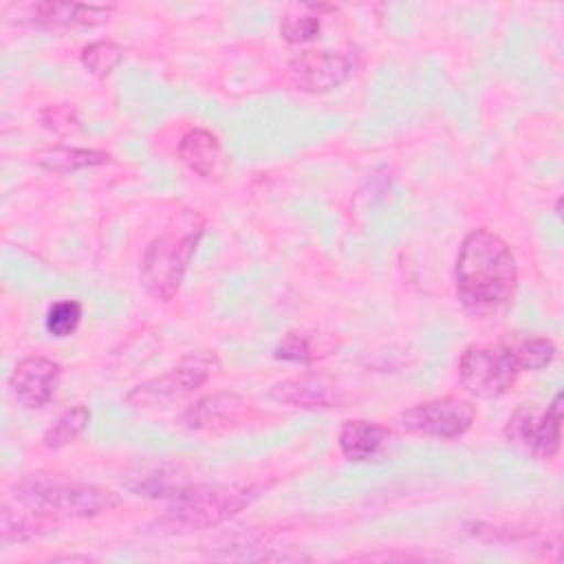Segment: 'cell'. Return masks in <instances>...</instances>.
<instances>
[{
	"instance_id": "obj_1",
	"label": "cell",
	"mask_w": 564,
	"mask_h": 564,
	"mask_svg": "<svg viewBox=\"0 0 564 564\" xmlns=\"http://www.w3.org/2000/svg\"><path fill=\"white\" fill-rule=\"evenodd\" d=\"M454 280L456 295L469 311L500 308L516 291V258L500 236L489 229H474L460 245Z\"/></svg>"
},
{
	"instance_id": "obj_2",
	"label": "cell",
	"mask_w": 564,
	"mask_h": 564,
	"mask_svg": "<svg viewBox=\"0 0 564 564\" xmlns=\"http://www.w3.org/2000/svg\"><path fill=\"white\" fill-rule=\"evenodd\" d=\"M203 234V214L198 209L183 207L167 218L163 231L145 247L139 267V282L152 300L170 302L176 295Z\"/></svg>"
},
{
	"instance_id": "obj_3",
	"label": "cell",
	"mask_w": 564,
	"mask_h": 564,
	"mask_svg": "<svg viewBox=\"0 0 564 564\" xmlns=\"http://www.w3.org/2000/svg\"><path fill=\"white\" fill-rule=\"evenodd\" d=\"M15 498L33 516L42 518H95L121 505L106 487L70 480L64 476L33 474L15 485Z\"/></svg>"
},
{
	"instance_id": "obj_4",
	"label": "cell",
	"mask_w": 564,
	"mask_h": 564,
	"mask_svg": "<svg viewBox=\"0 0 564 564\" xmlns=\"http://www.w3.org/2000/svg\"><path fill=\"white\" fill-rule=\"evenodd\" d=\"M267 489L262 482L185 485L172 496L159 524L167 531H198L227 522Z\"/></svg>"
},
{
	"instance_id": "obj_5",
	"label": "cell",
	"mask_w": 564,
	"mask_h": 564,
	"mask_svg": "<svg viewBox=\"0 0 564 564\" xmlns=\"http://www.w3.org/2000/svg\"><path fill=\"white\" fill-rule=\"evenodd\" d=\"M220 361L214 350H194L185 355L172 370L165 375L152 377L134 386L126 394V403L132 408H165L178 399L194 394L212 375H216Z\"/></svg>"
},
{
	"instance_id": "obj_6",
	"label": "cell",
	"mask_w": 564,
	"mask_h": 564,
	"mask_svg": "<svg viewBox=\"0 0 564 564\" xmlns=\"http://www.w3.org/2000/svg\"><path fill=\"white\" fill-rule=\"evenodd\" d=\"M518 364L511 346H469L458 359L460 386L478 399L505 394L518 379Z\"/></svg>"
},
{
	"instance_id": "obj_7",
	"label": "cell",
	"mask_w": 564,
	"mask_h": 564,
	"mask_svg": "<svg viewBox=\"0 0 564 564\" xmlns=\"http://www.w3.org/2000/svg\"><path fill=\"white\" fill-rule=\"evenodd\" d=\"M505 436L511 445L535 458H553L560 452L562 438V392H557L542 412L529 405L518 408L507 421Z\"/></svg>"
},
{
	"instance_id": "obj_8",
	"label": "cell",
	"mask_w": 564,
	"mask_h": 564,
	"mask_svg": "<svg viewBox=\"0 0 564 564\" xmlns=\"http://www.w3.org/2000/svg\"><path fill=\"white\" fill-rule=\"evenodd\" d=\"M359 68V55L352 48L330 51V48H311L295 55L289 66V82L297 90L324 93L348 82Z\"/></svg>"
},
{
	"instance_id": "obj_9",
	"label": "cell",
	"mask_w": 564,
	"mask_h": 564,
	"mask_svg": "<svg viewBox=\"0 0 564 564\" xmlns=\"http://www.w3.org/2000/svg\"><path fill=\"white\" fill-rule=\"evenodd\" d=\"M474 405L458 397H441L416 403L401 412V427L410 434L432 438H458L474 423Z\"/></svg>"
},
{
	"instance_id": "obj_10",
	"label": "cell",
	"mask_w": 564,
	"mask_h": 564,
	"mask_svg": "<svg viewBox=\"0 0 564 564\" xmlns=\"http://www.w3.org/2000/svg\"><path fill=\"white\" fill-rule=\"evenodd\" d=\"M62 377V366L48 357H24L15 364L9 388L15 401L26 410H37L51 401Z\"/></svg>"
},
{
	"instance_id": "obj_11",
	"label": "cell",
	"mask_w": 564,
	"mask_h": 564,
	"mask_svg": "<svg viewBox=\"0 0 564 564\" xmlns=\"http://www.w3.org/2000/svg\"><path fill=\"white\" fill-rule=\"evenodd\" d=\"M269 397L278 403L304 410L344 408L346 403L344 390L326 375H300L282 379L271 388Z\"/></svg>"
},
{
	"instance_id": "obj_12",
	"label": "cell",
	"mask_w": 564,
	"mask_h": 564,
	"mask_svg": "<svg viewBox=\"0 0 564 564\" xmlns=\"http://www.w3.org/2000/svg\"><path fill=\"white\" fill-rule=\"evenodd\" d=\"M24 18L40 29L95 26L110 18L112 4H79V2H35L24 7Z\"/></svg>"
},
{
	"instance_id": "obj_13",
	"label": "cell",
	"mask_w": 564,
	"mask_h": 564,
	"mask_svg": "<svg viewBox=\"0 0 564 564\" xmlns=\"http://www.w3.org/2000/svg\"><path fill=\"white\" fill-rule=\"evenodd\" d=\"M245 401L231 392H216L198 399L181 414V423L187 430H212L234 423L245 412Z\"/></svg>"
},
{
	"instance_id": "obj_14",
	"label": "cell",
	"mask_w": 564,
	"mask_h": 564,
	"mask_svg": "<svg viewBox=\"0 0 564 564\" xmlns=\"http://www.w3.org/2000/svg\"><path fill=\"white\" fill-rule=\"evenodd\" d=\"M176 156L194 174L209 178L220 167L223 148L214 132H209L205 128H192L181 137L178 145H176Z\"/></svg>"
},
{
	"instance_id": "obj_15",
	"label": "cell",
	"mask_w": 564,
	"mask_h": 564,
	"mask_svg": "<svg viewBox=\"0 0 564 564\" xmlns=\"http://www.w3.org/2000/svg\"><path fill=\"white\" fill-rule=\"evenodd\" d=\"M388 438H390L388 427H383L379 423H372V421L352 419V421H346L341 425L337 443H339L341 454L348 460L364 463V460L377 458Z\"/></svg>"
},
{
	"instance_id": "obj_16",
	"label": "cell",
	"mask_w": 564,
	"mask_h": 564,
	"mask_svg": "<svg viewBox=\"0 0 564 564\" xmlns=\"http://www.w3.org/2000/svg\"><path fill=\"white\" fill-rule=\"evenodd\" d=\"M121 482L145 498H172L187 485L181 471L167 465H137L121 476Z\"/></svg>"
},
{
	"instance_id": "obj_17",
	"label": "cell",
	"mask_w": 564,
	"mask_h": 564,
	"mask_svg": "<svg viewBox=\"0 0 564 564\" xmlns=\"http://www.w3.org/2000/svg\"><path fill=\"white\" fill-rule=\"evenodd\" d=\"M108 161H110L108 152L93 150V148H75V145L46 148L37 154V163L53 172H77L84 167L104 165Z\"/></svg>"
},
{
	"instance_id": "obj_18",
	"label": "cell",
	"mask_w": 564,
	"mask_h": 564,
	"mask_svg": "<svg viewBox=\"0 0 564 564\" xmlns=\"http://www.w3.org/2000/svg\"><path fill=\"white\" fill-rule=\"evenodd\" d=\"M328 9L330 7L326 4H306V2L289 7L280 22L282 37L291 44L313 40L322 29V22H319L322 11H328Z\"/></svg>"
},
{
	"instance_id": "obj_19",
	"label": "cell",
	"mask_w": 564,
	"mask_h": 564,
	"mask_svg": "<svg viewBox=\"0 0 564 564\" xmlns=\"http://www.w3.org/2000/svg\"><path fill=\"white\" fill-rule=\"evenodd\" d=\"M88 421H90V410L86 405H73V408L64 410L46 427V432L42 436V445L46 449H62V447L70 445L73 441H77L82 436Z\"/></svg>"
},
{
	"instance_id": "obj_20",
	"label": "cell",
	"mask_w": 564,
	"mask_h": 564,
	"mask_svg": "<svg viewBox=\"0 0 564 564\" xmlns=\"http://www.w3.org/2000/svg\"><path fill=\"white\" fill-rule=\"evenodd\" d=\"M123 62V48L112 40H97L82 48V64L95 77L110 75Z\"/></svg>"
},
{
	"instance_id": "obj_21",
	"label": "cell",
	"mask_w": 564,
	"mask_h": 564,
	"mask_svg": "<svg viewBox=\"0 0 564 564\" xmlns=\"http://www.w3.org/2000/svg\"><path fill=\"white\" fill-rule=\"evenodd\" d=\"M520 370H542L555 359V344L546 337H527L511 346Z\"/></svg>"
},
{
	"instance_id": "obj_22",
	"label": "cell",
	"mask_w": 564,
	"mask_h": 564,
	"mask_svg": "<svg viewBox=\"0 0 564 564\" xmlns=\"http://www.w3.org/2000/svg\"><path fill=\"white\" fill-rule=\"evenodd\" d=\"M46 518H29V516H18L13 513L9 507L2 509V524H0V533H2V542H24V540H33L40 538L46 531V524L42 522Z\"/></svg>"
},
{
	"instance_id": "obj_23",
	"label": "cell",
	"mask_w": 564,
	"mask_h": 564,
	"mask_svg": "<svg viewBox=\"0 0 564 564\" xmlns=\"http://www.w3.org/2000/svg\"><path fill=\"white\" fill-rule=\"evenodd\" d=\"M82 322V304L75 300H59L46 311V330L55 337H68Z\"/></svg>"
},
{
	"instance_id": "obj_24",
	"label": "cell",
	"mask_w": 564,
	"mask_h": 564,
	"mask_svg": "<svg viewBox=\"0 0 564 564\" xmlns=\"http://www.w3.org/2000/svg\"><path fill=\"white\" fill-rule=\"evenodd\" d=\"M275 357L295 364H311L315 359V352L304 333H286L275 348Z\"/></svg>"
},
{
	"instance_id": "obj_25",
	"label": "cell",
	"mask_w": 564,
	"mask_h": 564,
	"mask_svg": "<svg viewBox=\"0 0 564 564\" xmlns=\"http://www.w3.org/2000/svg\"><path fill=\"white\" fill-rule=\"evenodd\" d=\"M42 123L53 130L55 134H70L75 132L77 126V117L75 110L66 104H51L42 110Z\"/></svg>"
},
{
	"instance_id": "obj_26",
	"label": "cell",
	"mask_w": 564,
	"mask_h": 564,
	"mask_svg": "<svg viewBox=\"0 0 564 564\" xmlns=\"http://www.w3.org/2000/svg\"><path fill=\"white\" fill-rule=\"evenodd\" d=\"M53 562H93V557H88V555H57V557H53Z\"/></svg>"
}]
</instances>
